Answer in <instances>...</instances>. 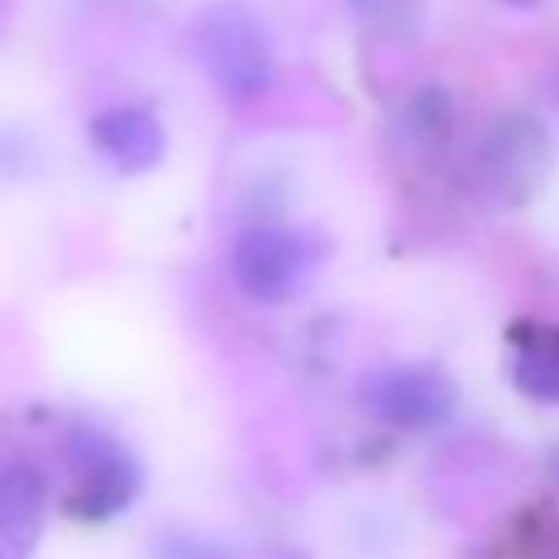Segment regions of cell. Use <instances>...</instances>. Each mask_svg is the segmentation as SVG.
I'll use <instances>...</instances> for the list:
<instances>
[{
  "instance_id": "6da1fadb",
  "label": "cell",
  "mask_w": 559,
  "mask_h": 559,
  "mask_svg": "<svg viewBox=\"0 0 559 559\" xmlns=\"http://www.w3.org/2000/svg\"><path fill=\"white\" fill-rule=\"evenodd\" d=\"M197 57L214 87L231 100H253L271 87L275 57L258 13L240 0H218L197 17Z\"/></svg>"
},
{
  "instance_id": "7a4b0ae2",
  "label": "cell",
  "mask_w": 559,
  "mask_h": 559,
  "mask_svg": "<svg viewBox=\"0 0 559 559\" xmlns=\"http://www.w3.org/2000/svg\"><path fill=\"white\" fill-rule=\"evenodd\" d=\"M550 135L533 114H502L476 144V179L502 205H524L550 175Z\"/></svg>"
},
{
  "instance_id": "3957f363",
  "label": "cell",
  "mask_w": 559,
  "mask_h": 559,
  "mask_svg": "<svg viewBox=\"0 0 559 559\" xmlns=\"http://www.w3.org/2000/svg\"><path fill=\"white\" fill-rule=\"evenodd\" d=\"M61 454H66V463L74 472V485L66 493L70 515L109 520V515L127 511L131 498L140 493V467L109 432H100L92 424H74Z\"/></svg>"
},
{
  "instance_id": "277c9868",
  "label": "cell",
  "mask_w": 559,
  "mask_h": 559,
  "mask_svg": "<svg viewBox=\"0 0 559 559\" xmlns=\"http://www.w3.org/2000/svg\"><path fill=\"white\" fill-rule=\"evenodd\" d=\"M358 402L376 419L393 428H437L454 411V384L445 371L428 362H393L376 367L358 380Z\"/></svg>"
},
{
  "instance_id": "5b68a950",
  "label": "cell",
  "mask_w": 559,
  "mask_h": 559,
  "mask_svg": "<svg viewBox=\"0 0 559 559\" xmlns=\"http://www.w3.org/2000/svg\"><path fill=\"white\" fill-rule=\"evenodd\" d=\"M310 249L301 231L280 223H253L231 245V280L249 301H284L301 280Z\"/></svg>"
},
{
  "instance_id": "8992f818",
  "label": "cell",
  "mask_w": 559,
  "mask_h": 559,
  "mask_svg": "<svg viewBox=\"0 0 559 559\" xmlns=\"http://www.w3.org/2000/svg\"><path fill=\"white\" fill-rule=\"evenodd\" d=\"M92 144L118 166V170H153L166 153V131L157 122V114L140 109V105H114L105 114L92 118Z\"/></svg>"
},
{
  "instance_id": "52a82bcc",
  "label": "cell",
  "mask_w": 559,
  "mask_h": 559,
  "mask_svg": "<svg viewBox=\"0 0 559 559\" xmlns=\"http://www.w3.org/2000/svg\"><path fill=\"white\" fill-rule=\"evenodd\" d=\"M44 476L31 463L0 467V559H31L44 528Z\"/></svg>"
},
{
  "instance_id": "ba28073f",
  "label": "cell",
  "mask_w": 559,
  "mask_h": 559,
  "mask_svg": "<svg viewBox=\"0 0 559 559\" xmlns=\"http://www.w3.org/2000/svg\"><path fill=\"white\" fill-rule=\"evenodd\" d=\"M511 384L533 402H559V328L520 323L511 332Z\"/></svg>"
},
{
  "instance_id": "9c48e42d",
  "label": "cell",
  "mask_w": 559,
  "mask_h": 559,
  "mask_svg": "<svg viewBox=\"0 0 559 559\" xmlns=\"http://www.w3.org/2000/svg\"><path fill=\"white\" fill-rule=\"evenodd\" d=\"M511 550L515 559H559V511L546 502L520 511L511 528Z\"/></svg>"
},
{
  "instance_id": "30bf717a",
  "label": "cell",
  "mask_w": 559,
  "mask_h": 559,
  "mask_svg": "<svg viewBox=\"0 0 559 559\" xmlns=\"http://www.w3.org/2000/svg\"><path fill=\"white\" fill-rule=\"evenodd\" d=\"M450 122H454V109H450L445 87L428 83L424 92L411 96V105H406V131H411L415 140H424L428 148H432V144H445Z\"/></svg>"
},
{
  "instance_id": "8fae6325",
  "label": "cell",
  "mask_w": 559,
  "mask_h": 559,
  "mask_svg": "<svg viewBox=\"0 0 559 559\" xmlns=\"http://www.w3.org/2000/svg\"><path fill=\"white\" fill-rule=\"evenodd\" d=\"M424 4L428 0H349V13L362 26H376L389 35H411L424 17Z\"/></svg>"
},
{
  "instance_id": "7c38bea8",
  "label": "cell",
  "mask_w": 559,
  "mask_h": 559,
  "mask_svg": "<svg viewBox=\"0 0 559 559\" xmlns=\"http://www.w3.org/2000/svg\"><path fill=\"white\" fill-rule=\"evenodd\" d=\"M162 559H223L210 542H197V537H170L162 546Z\"/></svg>"
},
{
  "instance_id": "4fadbf2b",
  "label": "cell",
  "mask_w": 559,
  "mask_h": 559,
  "mask_svg": "<svg viewBox=\"0 0 559 559\" xmlns=\"http://www.w3.org/2000/svg\"><path fill=\"white\" fill-rule=\"evenodd\" d=\"M550 476H555V480H559V445H555V450H550Z\"/></svg>"
},
{
  "instance_id": "5bb4252c",
  "label": "cell",
  "mask_w": 559,
  "mask_h": 559,
  "mask_svg": "<svg viewBox=\"0 0 559 559\" xmlns=\"http://www.w3.org/2000/svg\"><path fill=\"white\" fill-rule=\"evenodd\" d=\"M502 4H515V9H533L537 0H502Z\"/></svg>"
}]
</instances>
